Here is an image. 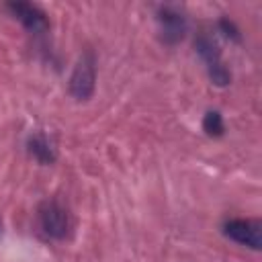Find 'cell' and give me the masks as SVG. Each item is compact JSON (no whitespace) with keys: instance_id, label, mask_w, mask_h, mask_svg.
<instances>
[{"instance_id":"6da1fadb","label":"cell","mask_w":262,"mask_h":262,"mask_svg":"<svg viewBox=\"0 0 262 262\" xmlns=\"http://www.w3.org/2000/svg\"><path fill=\"white\" fill-rule=\"evenodd\" d=\"M37 219H39L41 231L51 239H66L72 231V217L68 209L57 201L41 203L37 211Z\"/></svg>"},{"instance_id":"7a4b0ae2","label":"cell","mask_w":262,"mask_h":262,"mask_svg":"<svg viewBox=\"0 0 262 262\" xmlns=\"http://www.w3.org/2000/svg\"><path fill=\"white\" fill-rule=\"evenodd\" d=\"M196 51L199 55L203 57L205 66H207V72H209V78L217 84V86H227L231 76H229V70L225 68L223 59H221V53H219V47L217 43L207 35V33H199L196 41Z\"/></svg>"},{"instance_id":"3957f363","label":"cell","mask_w":262,"mask_h":262,"mask_svg":"<svg viewBox=\"0 0 262 262\" xmlns=\"http://www.w3.org/2000/svg\"><path fill=\"white\" fill-rule=\"evenodd\" d=\"M94 82H96L94 57L92 53H84L70 76V94L76 100H88L94 92Z\"/></svg>"},{"instance_id":"277c9868","label":"cell","mask_w":262,"mask_h":262,"mask_svg":"<svg viewBox=\"0 0 262 262\" xmlns=\"http://www.w3.org/2000/svg\"><path fill=\"white\" fill-rule=\"evenodd\" d=\"M223 233L252 250H260L262 246V225L256 219H227L223 223Z\"/></svg>"},{"instance_id":"5b68a950","label":"cell","mask_w":262,"mask_h":262,"mask_svg":"<svg viewBox=\"0 0 262 262\" xmlns=\"http://www.w3.org/2000/svg\"><path fill=\"white\" fill-rule=\"evenodd\" d=\"M156 18H158L164 43L174 45V43H178L184 37V33H186V18H184V14L176 6H168V4L160 6Z\"/></svg>"},{"instance_id":"8992f818","label":"cell","mask_w":262,"mask_h":262,"mask_svg":"<svg viewBox=\"0 0 262 262\" xmlns=\"http://www.w3.org/2000/svg\"><path fill=\"white\" fill-rule=\"evenodd\" d=\"M6 8L12 12V16L31 33H45L49 29V20H47V14L35 6V4H29V2H8Z\"/></svg>"},{"instance_id":"52a82bcc","label":"cell","mask_w":262,"mask_h":262,"mask_svg":"<svg viewBox=\"0 0 262 262\" xmlns=\"http://www.w3.org/2000/svg\"><path fill=\"white\" fill-rule=\"evenodd\" d=\"M27 147H29V154L39 162V164H53L55 158H57V151H55V145L51 143V139L45 135V133H35L29 137L27 141Z\"/></svg>"},{"instance_id":"ba28073f","label":"cell","mask_w":262,"mask_h":262,"mask_svg":"<svg viewBox=\"0 0 262 262\" xmlns=\"http://www.w3.org/2000/svg\"><path fill=\"white\" fill-rule=\"evenodd\" d=\"M203 131L211 137H221L223 131H225V125H223V117L217 113V111H209L203 119Z\"/></svg>"},{"instance_id":"9c48e42d","label":"cell","mask_w":262,"mask_h":262,"mask_svg":"<svg viewBox=\"0 0 262 262\" xmlns=\"http://www.w3.org/2000/svg\"><path fill=\"white\" fill-rule=\"evenodd\" d=\"M219 29L227 35V37H231V39H235V41H239V31L235 29V25L231 23V20H227V18H221L219 20Z\"/></svg>"},{"instance_id":"30bf717a","label":"cell","mask_w":262,"mask_h":262,"mask_svg":"<svg viewBox=\"0 0 262 262\" xmlns=\"http://www.w3.org/2000/svg\"><path fill=\"white\" fill-rule=\"evenodd\" d=\"M0 235H2V219H0Z\"/></svg>"}]
</instances>
